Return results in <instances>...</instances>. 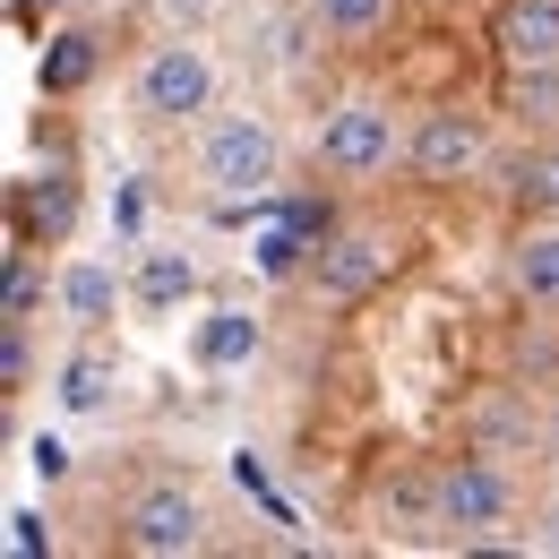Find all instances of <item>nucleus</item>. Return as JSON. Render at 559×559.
I'll use <instances>...</instances> for the list:
<instances>
[{"mask_svg":"<svg viewBox=\"0 0 559 559\" xmlns=\"http://www.w3.org/2000/svg\"><path fill=\"white\" fill-rule=\"evenodd\" d=\"M112 301H121V284H112V267H95V259H70L61 267V310H70V328H104L112 319Z\"/></svg>","mask_w":559,"mask_h":559,"instance_id":"obj_10","label":"nucleus"},{"mask_svg":"<svg viewBox=\"0 0 559 559\" xmlns=\"http://www.w3.org/2000/svg\"><path fill=\"white\" fill-rule=\"evenodd\" d=\"M301 250H310V233H301V224L259 233V267H267V276H293V267H301Z\"/></svg>","mask_w":559,"mask_h":559,"instance_id":"obj_17","label":"nucleus"},{"mask_svg":"<svg viewBox=\"0 0 559 559\" xmlns=\"http://www.w3.org/2000/svg\"><path fill=\"white\" fill-rule=\"evenodd\" d=\"M276 164H284V146L259 112H224L207 139H199V181H207L215 199H259L276 181Z\"/></svg>","mask_w":559,"mask_h":559,"instance_id":"obj_1","label":"nucleus"},{"mask_svg":"<svg viewBox=\"0 0 559 559\" xmlns=\"http://www.w3.org/2000/svg\"><path fill=\"white\" fill-rule=\"evenodd\" d=\"M508 284H516L534 310H559V224L525 233V241L508 250Z\"/></svg>","mask_w":559,"mask_h":559,"instance_id":"obj_9","label":"nucleus"},{"mask_svg":"<svg viewBox=\"0 0 559 559\" xmlns=\"http://www.w3.org/2000/svg\"><path fill=\"white\" fill-rule=\"evenodd\" d=\"M388 241L379 233H319L310 241V293L319 301H336V310H353V301H370L379 284H388Z\"/></svg>","mask_w":559,"mask_h":559,"instance_id":"obj_5","label":"nucleus"},{"mask_svg":"<svg viewBox=\"0 0 559 559\" xmlns=\"http://www.w3.org/2000/svg\"><path fill=\"white\" fill-rule=\"evenodd\" d=\"M516 190H525L534 207H559V155H525V164H516Z\"/></svg>","mask_w":559,"mask_h":559,"instance_id":"obj_19","label":"nucleus"},{"mask_svg":"<svg viewBox=\"0 0 559 559\" xmlns=\"http://www.w3.org/2000/svg\"><path fill=\"white\" fill-rule=\"evenodd\" d=\"M26 465H35L44 483H61V474H70V448H61V439H35V448H26Z\"/></svg>","mask_w":559,"mask_h":559,"instance_id":"obj_22","label":"nucleus"},{"mask_svg":"<svg viewBox=\"0 0 559 559\" xmlns=\"http://www.w3.org/2000/svg\"><path fill=\"white\" fill-rule=\"evenodd\" d=\"M121 543L139 559H190L207 543V508H199V490L181 483H155L130 499V516H121Z\"/></svg>","mask_w":559,"mask_h":559,"instance_id":"obj_3","label":"nucleus"},{"mask_svg":"<svg viewBox=\"0 0 559 559\" xmlns=\"http://www.w3.org/2000/svg\"><path fill=\"white\" fill-rule=\"evenodd\" d=\"M405 155V139H396V121H388V104H336L328 112V130H319V164L336 173V181H370V173H388Z\"/></svg>","mask_w":559,"mask_h":559,"instance_id":"obj_4","label":"nucleus"},{"mask_svg":"<svg viewBox=\"0 0 559 559\" xmlns=\"http://www.w3.org/2000/svg\"><path fill=\"white\" fill-rule=\"evenodd\" d=\"M499 44H508V61H516V70H543V61H559V0H508Z\"/></svg>","mask_w":559,"mask_h":559,"instance_id":"obj_8","label":"nucleus"},{"mask_svg":"<svg viewBox=\"0 0 559 559\" xmlns=\"http://www.w3.org/2000/svg\"><path fill=\"white\" fill-rule=\"evenodd\" d=\"M130 104H139L146 121H190V112H207L215 104V61L207 44H190V26L173 35V44H155L130 78Z\"/></svg>","mask_w":559,"mask_h":559,"instance_id":"obj_2","label":"nucleus"},{"mask_svg":"<svg viewBox=\"0 0 559 559\" xmlns=\"http://www.w3.org/2000/svg\"><path fill=\"white\" fill-rule=\"evenodd\" d=\"M483 155H490V139H483V121L474 112H421L414 121V139H405V164H414V181H430V190H448V181H474L483 173Z\"/></svg>","mask_w":559,"mask_h":559,"instance_id":"obj_6","label":"nucleus"},{"mask_svg":"<svg viewBox=\"0 0 559 559\" xmlns=\"http://www.w3.org/2000/svg\"><path fill=\"white\" fill-rule=\"evenodd\" d=\"M104 396H112V361L86 345V353H70V370H61V405L70 414H104Z\"/></svg>","mask_w":559,"mask_h":559,"instance_id":"obj_14","label":"nucleus"},{"mask_svg":"<svg viewBox=\"0 0 559 559\" xmlns=\"http://www.w3.org/2000/svg\"><path fill=\"white\" fill-rule=\"evenodd\" d=\"M155 17H164V26H207L215 0H155Z\"/></svg>","mask_w":559,"mask_h":559,"instance_id":"obj_23","label":"nucleus"},{"mask_svg":"<svg viewBox=\"0 0 559 559\" xmlns=\"http://www.w3.org/2000/svg\"><path fill=\"white\" fill-rule=\"evenodd\" d=\"M388 9H396V0H310V26L336 35V44H370V35L388 26Z\"/></svg>","mask_w":559,"mask_h":559,"instance_id":"obj_13","label":"nucleus"},{"mask_svg":"<svg viewBox=\"0 0 559 559\" xmlns=\"http://www.w3.org/2000/svg\"><path fill=\"white\" fill-rule=\"evenodd\" d=\"M35 267H26V250H9V293H0V319H35Z\"/></svg>","mask_w":559,"mask_h":559,"instance_id":"obj_18","label":"nucleus"},{"mask_svg":"<svg viewBox=\"0 0 559 559\" xmlns=\"http://www.w3.org/2000/svg\"><path fill=\"white\" fill-rule=\"evenodd\" d=\"M26 379H35V353H26V319H9V345H0V388L17 396Z\"/></svg>","mask_w":559,"mask_h":559,"instance_id":"obj_20","label":"nucleus"},{"mask_svg":"<svg viewBox=\"0 0 559 559\" xmlns=\"http://www.w3.org/2000/svg\"><path fill=\"white\" fill-rule=\"evenodd\" d=\"M26 207L44 215V233H70V173H61V164H52V173H44V181H35V199H26Z\"/></svg>","mask_w":559,"mask_h":559,"instance_id":"obj_16","label":"nucleus"},{"mask_svg":"<svg viewBox=\"0 0 559 559\" xmlns=\"http://www.w3.org/2000/svg\"><path fill=\"white\" fill-rule=\"evenodd\" d=\"M508 508H516V490L499 465L483 456H456L448 474H439V525L456 534V543H490V525H508Z\"/></svg>","mask_w":559,"mask_h":559,"instance_id":"obj_7","label":"nucleus"},{"mask_svg":"<svg viewBox=\"0 0 559 559\" xmlns=\"http://www.w3.org/2000/svg\"><path fill=\"white\" fill-rule=\"evenodd\" d=\"M543 543H551V551H559V508H551V525H543Z\"/></svg>","mask_w":559,"mask_h":559,"instance_id":"obj_24","label":"nucleus"},{"mask_svg":"<svg viewBox=\"0 0 559 559\" xmlns=\"http://www.w3.org/2000/svg\"><path fill=\"white\" fill-rule=\"evenodd\" d=\"M86 70H95V35H61V44L44 52V95H70V86H86Z\"/></svg>","mask_w":559,"mask_h":559,"instance_id":"obj_15","label":"nucleus"},{"mask_svg":"<svg viewBox=\"0 0 559 559\" xmlns=\"http://www.w3.org/2000/svg\"><path fill=\"white\" fill-rule=\"evenodd\" d=\"M250 353H259V319L250 310H215L207 328H199V361L207 370H241Z\"/></svg>","mask_w":559,"mask_h":559,"instance_id":"obj_12","label":"nucleus"},{"mask_svg":"<svg viewBox=\"0 0 559 559\" xmlns=\"http://www.w3.org/2000/svg\"><path fill=\"white\" fill-rule=\"evenodd\" d=\"M35 551H52L44 516H35V508H9V559H35Z\"/></svg>","mask_w":559,"mask_h":559,"instance_id":"obj_21","label":"nucleus"},{"mask_svg":"<svg viewBox=\"0 0 559 559\" xmlns=\"http://www.w3.org/2000/svg\"><path fill=\"white\" fill-rule=\"evenodd\" d=\"M199 293V259L190 250H139V301L146 310H173Z\"/></svg>","mask_w":559,"mask_h":559,"instance_id":"obj_11","label":"nucleus"}]
</instances>
